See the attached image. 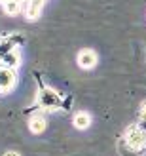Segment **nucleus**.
Returning <instances> with one entry per match:
<instances>
[{
    "instance_id": "2",
    "label": "nucleus",
    "mask_w": 146,
    "mask_h": 156,
    "mask_svg": "<svg viewBox=\"0 0 146 156\" xmlns=\"http://www.w3.org/2000/svg\"><path fill=\"white\" fill-rule=\"evenodd\" d=\"M17 86V71L0 65V95L12 93Z\"/></svg>"
},
{
    "instance_id": "1",
    "label": "nucleus",
    "mask_w": 146,
    "mask_h": 156,
    "mask_svg": "<svg viewBox=\"0 0 146 156\" xmlns=\"http://www.w3.org/2000/svg\"><path fill=\"white\" fill-rule=\"evenodd\" d=\"M124 143L127 145V149L133 151V152L144 151L146 149V131L139 124H131L124 133Z\"/></svg>"
},
{
    "instance_id": "12",
    "label": "nucleus",
    "mask_w": 146,
    "mask_h": 156,
    "mask_svg": "<svg viewBox=\"0 0 146 156\" xmlns=\"http://www.w3.org/2000/svg\"><path fill=\"white\" fill-rule=\"evenodd\" d=\"M139 126H141V128L146 131V120H141V122H139Z\"/></svg>"
},
{
    "instance_id": "13",
    "label": "nucleus",
    "mask_w": 146,
    "mask_h": 156,
    "mask_svg": "<svg viewBox=\"0 0 146 156\" xmlns=\"http://www.w3.org/2000/svg\"><path fill=\"white\" fill-rule=\"evenodd\" d=\"M6 2H10V0H0V6H4Z\"/></svg>"
},
{
    "instance_id": "5",
    "label": "nucleus",
    "mask_w": 146,
    "mask_h": 156,
    "mask_svg": "<svg viewBox=\"0 0 146 156\" xmlns=\"http://www.w3.org/2000/svg\"><path fill=\"white\" fill-rule=\"evenodd\" d=\"M44 6H46V0H27V2H25V8H23L27 21H36V19H40Z\"/></svg>"
},
{
    "instance_id": "6",
    "label": "nucleus",
    "mask_w": 146,
    "mask_h": 156,
    "mask_svg": "<svg viewBox=\"0 0 146 156\" xmlns=\"http://www.w3.org/2000/svg\"><path fill=\"white\" fill-rule=\"evenodd\" d=\"M21 51L17 50V48H13V50H10L8 53H4L2 57H0V65H4V67H10V69H13V71H17V69L21 67Z\"/></svg>"
},
{
    "instance_id": "11",
    "label": "nucleus",
    "mask_w": 146,
    "mask_h": 156,
    "mask_svg": "<svg viewBox=\"0 0 146 156\" xmlns=\"http://www.w3.org/2000/svg\"><path fill=\"white\" fill-rule=\"evenodd\" d=\"M2 156H21V154H19L17 151H6V152H4Z\"/></svg>"
},
{
    "instance_id": "8",
    "label": "nucleus",
    "mask_w": 146,
    "mask_h": 156,
    "mask_svg": "<svg viewBox=\"0 0 146 156\" xmlns=\"http://www.w3.org/2000/svg\"><path fill=\"white\" fill-rule=\"evenodd\" d=\"M46 128H48V122H46V118L42 114H32L29 118V129H30V133H34V135H40L46 131Z\"/></svg>"
},
{
    "instance_id": "3",
    "label": "nucleus",
    "mask_w": 146,
    "mask_h": 156,
    "mask_svg": "<svg viewBox=\"0 0 146 156\" xmlns=\"http://www.w3.org/2000/svg\"><path fill=\"white\" fill-rule=\"evenodd\" d=\"M38 105L46 111H57L61 107V95L51 88H44L38 93Z\"/></svg>"
},
{
    "instance_id": "4",
    "label": "nucleus",
    "mask_w": 146,
    "mask_h": 156,
    "mask_svg": "<svg viewBox=\"0 0 146 156\" xmlns=\"http://www.w3.org/2000/svg\"><path fill=\"white\" fill-rule=\"evenodd\" d=\"M76 63H78L80 69H83V71H91V69H95L97 63H99V55L95 50L91 48H83L78 51V55H76Z\"/></svg>"
},
{
    "instance_id": "9",
    "label": "nucleus",
    "mask_w": 146,
    "mask_h": 156,
    "mask_svg": "<svg viewBox=\"0 0 146 156\" xmlns=\"http://www.w3.org/2000/svg\"><path fill=\"white\" fill-rule=\"evenodd\" d=\"M2 10L6 15H10V17H13V15H17L21 10H23V4L21 2H15V0H10V2H6L2 6Z\"/></svg>"
},
{
    "instance_id": "7",
    "label": "nucleus",
    "mask_w": 146,
    "mask_h": 156,
    "mask_svg": "<svg viewBox=\"0 0 146 156\" xmlns=\"http://www.w3.org/2000/svg\"><path fill=\"white\" fill-rule=\"evenodd\" d=\"M91 122H93V118H91V114L87 111H78V112L72 116V126L76 129H80V131L87 129L91 126Z\"/></svg>"
},
{
    "instance_id": "10",
    "label": "nucleus",
    "mask_w": 146,
    "mask_h": 156,
    "mask_svg": "<svg viewBox=\"0 0 146 156\" xmlns=\"http://www.w3.org/2000/svg\"><path fill=\"white\" fill-rule=\"evenodd\" d=\"M139 118H141V120H146V99L141 103V108H139Z\"/></svg>"
}]
</instances>
